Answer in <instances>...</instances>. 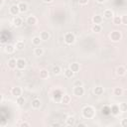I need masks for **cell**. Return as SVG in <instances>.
Masks as SVG:
<instances>
[{
  "mask_svg": "<svg viewBox=\"0 0 127 127\" xmlns=\"http://www.w3.org/2000/svg\"><path fill=\"white\" fill-rule=\"evenodd\" d=\"M92 31L94 32H95V33H98V32H100L101 31V26L99 24H95L94 27H92Z\"/></svg>",
  "mask_w": 127,
  "mask_h": 127,
  "instance_id": "obj_33",
  "label": "cell"
},
{
  "mask_svg": "<svg viewBox=\"0 0 127 127\" xmlns=\"http://www.w3.org/2000/svg\"><path fill=\"white\" fill-rule=\"evenodd\" d=\"M16 101H17V104L20 105V106H22V105H24V103H25V98H24L23 96L20 95V96L17 97Z\"/></svg>",
  "mask_w": 127,
  "mask_h": 127,
  "instance_id": "obj_24",
  "label": "cell"
},
{
  "mask_svg": "<svg viewBox=\"0 0 127 127\" xmlns=\"http://www.w3.org/2000/svg\"><path fill=\"white\" fill-rule=\"evenodd\" d=\"M74 95H77V96H81L84 94V89H83L82 87H74Z\"/></svg>",
  "mask_w": 127,
  "mask_h": 127,
  "instance_id": "obj_4",
  "label": "cell"
},
{
  "mask_svg": "<svg viewBox=\"0 0 127 127\" xmlns=\"http://www.w3.org/2000/svg\"><path fill=\"white\" fill-rule=\"evenodd\" d=\"M48 71L47 70H42L40 71V78L41 79H47L48 78Z\"/></svg>",
  "mask_w": 127,
  "mask_h": 127,
  "instance_id": "obj_27",
  "label": "cell"
},
{
  "mask_svg": "<svg viewBox=\"0 0 127 127\" xmlns=\"http://www.w3.org/2000/svg\"><path fill=\"white\" fill-rule=\"evenodd\" d=\"M74 72L71 70V69H67L66 71H65V75L67 78V79H72L73 77H74Z\"/></svg>",
  "mask_w": 127,
  "mask_h": 127,
  "instance_id": "obj_21",
  "label": "cell"
},
{
  "mask_svg": "<svg viewBox=\"0 0 127 127\" xmlns=\"http://www.w3.org/2000/svg\"><path fill=\"white\" fill-rule=\"evenodd\" d=\"M121 126L122 127H127V118H124V119L121 120Z\"/></svg>",
  "mask_w": 127,
  "mask_h": 127,
  "instance_id": "obj_35",
  "label": "cell"
},
{
  "mask_svg": "<svg viewBox=\"0 0 127 127\" xmlns=\"http://www.w3.org/2000/svg\"><path fill=\"white\" fill-rule=\"evenodd\" d=\"M19 9H20V12H22V13L26 12L28 10V5L24 2H21V3H19Z\"/></svg>",
  "mask_w": 127,
  "mask_h": 127,
  "instance_id": "obj_13",
  "label": "cell"
},
{
  "mask_svg": "<svg viewBox=\"0 0 127 127\" xmlns=\"http://www.w3.org/2000/svg\"><path fill=\"white\" fill-rule=\"evenodd\" d=\"M74 87H82V83L80 80H77L74 81Z\"/></svg>",
  "mask_w": 127,
  "mask_h": 127,
  "instance_id": "obj_37",
  "label": "cell"
},
{
  "mask_svg": "<svg viewBox=\"0 0 127 127\" xmlns=\"http://www.w3.org/2000/svg\"><path fill=\"white\" fill-rule=\"evenodd\" d=\"M121 19H122V23L125 24V25H127V15H123L121 17Z\"/></svg>",
  "mask_w": 127,
  "mask_h": 127,
  "instance_id": "obj_36",
  "label": "cell"
},
{
  "mask_svg": "<svg viewBox=\"0 0 127 127\" xmlns=\"http://www.w3.org/2000/svg\"><path fill=\"white\" fill-rule=\"evenodd\" d=\"M13 24L16 27H20L22 25V19L20 18V17H15L14 20H13Z\"/></svg>",
  "mask_w": 127,
  "mask_h": 127,
  "instance_id": "obj_16",
  "label": "cell"
},
{
  "mask_svg": "<svg viewBox=\"0 0 127 127\" xmlns=\"http://www.w3.org/2000/svg\"><path fill=\"white\" fill-rule=\"evenodd\" d=\"M53 73L55 74H59L61 73V67H59V66H55V67H53Z\"/></svg>",
  "mask_w": 127,
  "mask_h": 127,
  "instance_id": "obj_34",
  "label": "cell"
},
{
  "mask_svg": "<svg viewBox=\"0 0 127 127\" xmlns=\"http://www.w3.org/2000/svg\"><path fill=\"white\" fill-rule=\"evenodd\" d=\"M94 92L96 94V95H101L103 94V87H96L94 89Z\"/></svg>",
  "mask_w": 127,
  "mask_h": 127,
  "instance_id": "obj_22",
  "label": "cell"
},
{
  "mask_svg": "<svg viewBox=\"0 0 127 127\" xmlns=\"http://www.w3.org/2000/svg\"><path fill=\"white\" fill-rule=\"evenodd\" d=\"M70 101H71L70 95H67V94H64L63 95V97H62V103L67 104V103H70Z\"/></svg>",
  "mask_w": 127,
  "mask_h": 127,
  "instance_id": "obj_19",
  "label": "cell"
},
{
  "mask_svg": "<svg viewBox=\"0 0 127 127\" xmlns=\"http://www.w3.org/2000/svg\"><path fill=\"white\" fill-rule=\"evenodd\" d=\"M110 112H111V114H113V115H117L118 113L120 112V108H119V105L113 104V105L110 107Z\"/></svg>",
  "mask_w": 127,
  "mask_h": 127,
  "instance_id": "obj_8",
  "label": "cell"
},
{
  "mask_svg": "<svg viewBox=\"0 0 127 127\" xmlns=\"http://www.w3.org/2000/svg\"><path fill=\"white\" fill-rule=\"evenodd\" d=\"M36 23H37V19L34 16H29L28 17V19H27V24L28 25L32 26V25H35Z\"/></svg>",
  "mask_w": 127,
  "mask_h": 127,
  "instance_id": "obj_12",
  "label": "cell"
},
{
  "mask_svg": "<svg viewBox=\"0 0 127 127\" xmlns=\"http://www.w3.org/2000/svg\"><path fill=\"white\" fill-rule=\"evenodd\" d=\"M82 115L84 118H87V119L92 118L94 116V109L91 106H86L82 110Z\"/></svg>",
  "mask_w": 127,
  "mask_h": 127,
  "instance_id": "obj_1",
  "label": "cell"
},
{
  "mask_svg": "<svg viewBox=\"0 0 127 127\" xmlns=\"http://www.w3.org/2000/svg\"><path fill=\"white\" fill-rule=\"evenodd\" d=\"M14 50H15V48H14L12 45H7V46L5 47V52L8 53V54L13 53V52H14Z\"/></svg>",
  "mask_w": 127,
  "mask_h": 127,
  "instance_id": "obj_25",
  "label": "cell"
},
{
  "mask_svg": "<svg viewBox=\"0 0 127 127\" xmlns=\"http://www.w3.org/2000/svg\"><path fill=\"white\" fill-rule=\"evenodd\" d=\"M113 23H114L115 25H119V24H121V23H122L121 17H119V16L114 17V18H113Z\"/></svg>",
  "mask_w": 127,
  "mask_h": 127,
  "instance_id": "obj_32",
  "label": "cell"
},
{
  "mask_svg": "<svg viewBox=\"0 0 127 127\" xmlns=\"http://www.w3.org/2000/svg\"><path fill=\"white\" fill-rule=\"evenodd\" d=\"M34 53H35V55L37 57H40V56H42V55L44 54V51H43V49H42V48H36L35 51H34Z\"/></svg>",
  "mask_w": 127,
  "mask_h": 127,
  "instance_id": "obj_26",
  "label": "cell"
},
{
  "mask_svg": "<svg viewBox=\"0 0 127 127\" xmlns=\"http://www.w3.org/2000/svg\"><path fill=\"white\" fill-rule=\"evenodd\" d=\"M40 106H41V101H40V99H34V100H32V107L33 108H35V109H37V108H40Z\"/></svg>",
  "mask_w": 127,
  "mask_h": 127,
  "instance_id": "obj_15",
  "label": "cell"
},
{
  "mask_svg": "<svg viewBox=\"0 0 127 127\" xmlns=\"http://www.w3.org/2000/svg\"><path fill=\"white\" fill-rule=\"evenodd\" d=\"M40 37H41V39L43 40V41H47V40H49V38H50V34H49L47 31H43V32H41Z\"/></svg>",
  "mask_w": 127,
  "mask_h": 127,
  "instance_id": "obj_14",
  "label": "cell"
},
{
  "mask_svg": "<svg viewBox=\"0 0 127 127\" xmlns=\"http://www.w3.org/2000/svg\"><path fill=\"white\" fill-rule=\"evenodd\" d=\"M3 2H4V1H3V0H0V5H1V6L3 5Z\"/></svg>",
  "mask_w": 127,
  "mask_h": 127,
  "instance_id": "obj_43",
  "label": "cell"
},
{
  "mask_svg": "<svg viewBox=\"0 0 127 127\" xmlns=\"http://www.w3.org/2000/svg\"><path fill=\"white\" fill-rule=\"evenodd\" d=\"M20 12V9H19V5H12L10 7V13L12 15H15L17 16V14H18Z\"/></svg>",
  "mask_w": 127,
  "mask_h": 127,
  "instance_id": "obj_7",
  "label": "cell"
},
{
  "mask_svg": "<svg viewBox=\"0 0 127 127\" xmlns=\"http://www.w3.org/2000/svg\"><path fill=\"white\" fill-rule=\"evenodd\" d=\"M63 94L60 91V90H56L55 92H54V95H53V97H54V100L55 101H57V102H59V101H62V97H63Z\"/></svg>",
  "mask_w": 127,
  "mask_h": 127,
  "instance_id": "obj_6",
  "label": "cell"
},
{
  "mask_svg": "<svg viewBox=\"0 0 127 127\" xmlns=\"http://www.w3.org/2000/svg\"><path fill=\"white\" fill-rule=\"evenodd\" d=\"M52 125H53V126H60V124H59V123H53Z\"/></svg>",
  "mask_w": 127,
  "mask_h": 127,
  "instance_id": "obj_41",
  "label": "cell"
},
{
  "mask_svg": "<svg viewBox=\"0 0 127 127\" xmlns=\"http://www.w3.org/2000/svg\"><path fill=\"white\" fill-rule=\"evenodd\" d=\"M8 67L12 70L15 69V67H17V61L15 60V59H10V60L8 61Z\"/></svg>",
  "mask_w": 127,
  "mask_h": 127,
  "instance_id": "obj_10",
  "label": "cell"
},
{
  "mask_svg": "<svg viewBox=\"0 0 127 127\" xmlns=\"http://www.w3.org/2000/svg\"><path fill=\"white\" fill-rule=\"evenodd\" d=\"M96 1H97L98 3H103V2L105 1V0H96Z\"/></svg>",
  "mask_w": 127,
  "mask_h": 127,
  "instance_id": "obj_40",
  "label": "cell"
},
{
  "mask_svg": "<svg viewBox=\"0 0 127 127\" xmlns=\"http://www.w3.org/2000/svg\"><path fill=\"white\" fill-rule=\"evenodd\" d=\"M44 1H45V2H48V3H49V2H52L53 0H44Z\"/></svg>",
  "mask_w": 127,
  "mask_h": 127,
  "instance_id": "obj_42",
  "label": "cell"
},
{
  "mask_svg": "<svg viewBox=\"0 0 127 127\" xmlns=\"http://www.w3.org/2000/svg\"><path fill=\"white\" fill-rule=\"evenodd\" d=\"M21 92H22V90H21V88L18 87H13V88H12V94H13L14 96H16V97L20 96V95H21Z\"/></svg>",
  "mask_w": 127,
  "mask_h": 127,
  "instance_id": "obj_9",
  "label": "cell"
},
{
  "mask_svg": "<svg viewBox=\"0 0 127 127\" xmlns=\"http://www.w3.org/2000/svg\"><path fill=\"white\" fill-rule=\"evenodd\" d=\"M79 2H80V4L86 5V4H87V2H88V0H79Z\"/></svg>",
  "mask_w": 127,
  "mask_h": 127,
  "instance_id": "obj_38",
  "label": "cell"
},
{
  "mask_svg": "<svg viewBox=\"0 0 127 127\" xmlns=\"http://www.w3.org/2000/svg\"><path fill=\"white\" fill-rule=\"evenodd\" d=\"M119 108H120V111H121V112H127V103H126V102L120 103Z\"/></svg>",
  "mask_w": 127,
  "mask_h": 127,
  "instance_id": "obj_31",
  "label": "cell"
},
{
  "mask_svg": "<svg viewBox=\"0 0 127 127\" xmlns=\"http://www.w3.org/2000/svg\"><path fill=\"white\" fill-rule=\"evenodd\" d=\"M70 69H71L74 73H78V72L80 71V65L77 64V63H73V64H71V66H70Z\"/></svg>",
  "mask_w": 127,
  "mask_h": 127,
  "instance_id": "obj_11",
  "label": "cell"
},
{
  "mask_svg": "<svg viewBox=\"0 0 127 127\" xmlns=\"http://www.w3.org/2000/svg\"><path fill=\"white\" fill-rule=\"evenodd\" d=\"M92 21H94V24H100L102 22V18H101V16H99V15H95V16H94V18H92Z\"/></svg>",
  "mask_w": 127,
  "mask_h": 127,
  "instance_id": "obj_23",
  "label": "cell"
},
{
  "mask_svg": "<svg viewBox=\"0 0 127 127\" xmlns=\"http://www.w3.org/2000/svg\"><path fill=\"white\" fill-rule=\"evenodd\" d=\"M24 47H25L24 42H21V41L17 42V44H16V49H17V50L21 51V50H23V49H24Z\"/></svg>",
  "mask_w": 127,
  "mask_h": 127,
  "instance_id": "obj_30",
  "label": "cell"
},
{
  "mask_svg": "<svg viewBox=\"0 0 127 127\" xmlns=\"http://www.w3.org/2000/svg\"><path fill=\"white\" fill-rule=\"evenodd\" d=\"M20 126H21V127H28V126H30V124L27 123V122H23V123L20 124Z\"/></svg>",
  "mask_w": 127,
  "mask_h": 127,
  "instance_id": "obj_39",
  "label": "cell"
},
{
  "mask_svg": "<svg viewBox=\"0 0 127 127\" xmlns=\"http://www.w3.org/2000/svg\"><path fill=\"white\" fill-rule=\"evenodd\" d=\"M74 40H75V37H74V35L73 33H67L66 34V36H65V42H66L67 44L71 45V44L74 43Z\"/></svg>",
  "mask_w": 127,
  "mask_h": 127,
  "instance_id": "obj_2",
  "label": "cell"
},
{
  "mask_svg": "<svg viewBox=\"0 0 127 127\" xmlns=\"http://www.w3.org/2000/svg\"><path fill=\"white\" fill-rule=\"evenodd\" d=\"M110 39H111L113 42H118V41L121 39V33L118 32V31H113V32L110 34Z\"/></svg>",
  "mask_w": 127,
  "mask_h": 127,
  "instance_id": "obj_3",
  "label": "cell"
},
{
  "mask_svg": "<svg viewBox=\"0 0 127 127\" xmlns=\"http://www.w3.org/2000/svg\"><path fill=\"white\" fill-rule=\"evenodd\" d=\"M103 16L105 17L106 19H110V18H112V16H113V12H112L111 10L107 9V10H105V11H104V13H103Z\"/></svg>",
  "mask_w": 127,
  "mask_h": 127,
  "instance_id": "obj_18",
  "label": "cell"
},
{
  "mask_svg": "<svg viewBox=\"0 0 127 127\" xmlns=\"http://www.w3.org/2000/svg\"><path fill=\"white\" fill-rule=\"evenodd\" d=\"M116 73L118 75H124L126 73V70H125L124 67H118L117 70H116Z\"/></svg>",
  "mask_w": 127,
  "mask_h": 127,
  "instance_id": "obj_17",
  "label": "cell"
},
{
  "mask_svg": "<svg viewBox=\"0 0 127 127\" xmlns=\"http://www.w3.org/2000/svg\"><path fill=\"white\" fill-rule=\"evenodd\" d=\"M26 67V61L24 59H18L17 60V69L18 70H23Z\"/></svg>",
  "mask_w": 127,
  "mask_h": 127,
  "instance_id": "obj_5",
  "label": "cell"
},
{
  "mask_svg": "<svg viewBox=\"0 0 127 127\" xmlns=\"http://www.w3.org/2000/svg\"><path fill=\"white\" fill-rule=\"evenodd\" d=\"M74 122H75V119H74V116H69V117L67 118V124L69 125V126L74 125Z\"/></svg>",
  "mask_w": 127,
  "mask_h": 127,
  "instance_id": "obj_20",
  "label": "cell"
},
{
  "mask_svg": "<svg viewBox=\"0 0 127 127\" xmlns=\"http://www.w3.org/2000/svg\"><path fill=\"white\" fill-rule=\"evenodd\" d=\"M114 94L116 95V96H120V95H122V94H123V90H122V88L121 87H116L115 89H114Z\"/></svg>",
  "mask_w": 127,
  "mask_h": 127,
  "instance_id": "obj_29",
  "label": "cell"
},
{
  "mask_svg": "<svg viewBox=\"0 0 127 127\" xmlns=\"http://www.w3.org/2000/svg\"><path fill=\"white\" fill-rule=\"evenodd\" d=\"M41 41H42L41 37H34V38H33V40H32L33 44L35 45V46H39V45H40V43H41Z\"/></svg>",
  "mask_w": 127,
  "mask_h": 127,
  "instance_id": "obj_28",
  "label": "cell"
}]
</instances>
